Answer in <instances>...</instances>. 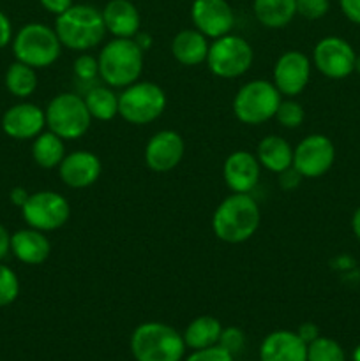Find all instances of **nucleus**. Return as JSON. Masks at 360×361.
<instances>
[{"label":"nucleus","instance_id":"1","mask_svg":"<svg viewBox=\"0 0 360 361\" xmlns=\"http://www.w3.org/2000/svg\"><path fill=\"white\" fill-rule=\"evenodd\" d=\"M261 214L251 194L233 192L219 203L212 217L214 235L224 243H244L260 228Z\"/></svg>","mask_w":360,"mask_h":361},{"label":"nucleus","instance_id":"2","mask_svg":"<svg viewBox=\"0 0 360 361\" xmlns=\"http://www.w3.org/2000/svg\"><path fill=\"white\" fill-rule=\"evenodd\" d=\"M55 32L60 42L74 51H88L101 44L106 30L102 11L90 4H73L55 20Z\"/></svg>","mask_w":360,"mask_h":361},{"label":"nucleus","instance_id":"3","mask_svg":"<svg viewBox=\"0 0 360 361\" xmlns=\"http://www.w3.org/2000/svg\"><path fill=\"white\" fill-rule=\"evenodd\" d=\"M143 53L134 39H112L97 56L99 78L112 88L136 83L143 73Z\"/></svg>","mask_w":360,"mask_h":361},{"label":"nucleus","instance_id":"4","mask_svg":"<svg viewBox=\"0 0 360 361\" xmlns=\"http://www.w3.org/2000/svg\"><path fill=\"white\" fill-rule=\"evenodd\" d=\"M131 353L136 361H180L186 353V342L169 324L150 321L133 331Z\"/></svg>","mask_w":360,"mask_h":361},{"label":"nucleus","instance_id":"5","mask_svg":"<svg viewBox=\"0 0 360 361\" xmlns=\"http://www.w3.org/2000/svg\"><path fill=\"white\" fill-rule=\"evenodd\" d=\"M13 53L18 62L34 69L53 66L62 53V42L55 28L44 23H28L13 37Z\"/></svg>","mask_w":360,"mask_h":361},{"label":"nucleus","instance_id":"6","mask_svg":"<svg viewBox=\"0 0 360 361\" xmlns=\"http://www.w3.org/2000/svg\"><path fill=\"white\" fill-rule=\"evenodd\" d=\"M46 127L66 141L85 136L90 129L92 116L85 99L73 92H62L48 102L44 109Z\"/></svg>","mask_w":360,"mask_h":361},{"label":"nucleus","instance_id":"7","mask_svg":"<svg viewBox=\"0 0 360 361\" xmlns=\"http://www.w3.org/2000/svg\"><path fill=\"white\" fill-rule=\"evenodd\" d=\"M166 92L152 81H140L119 94V115L133 126H148L164 113Z\"/></svg>","mask_w":360,"mask_h":361},{"label":"nucleus","instance_id":"8","mask_svg":"<svg viewBox=\"0 0 360 361\" xmlns=\"http://www.w3.org/2000/svg\"><path fill=\"white\" fill-rule=\"evenodd\" d=\"M282 95L274 83L265 80H253L240 87L233 99V113L247 126H261L274 118Z\"/></svg>","mask_w":360,"mask_h":361},{"label":"nucleus","instance_id":"9","mask_svg":"<svg viewBox=\"0 0 360 361\" xmlns=\"http://www.w3.org/2000/svg\"><path fill=\"white\" fill-rule=\"evenodd\" d=\"M254 60L253 46L240 35H222L208 48L207 66L214 76L235 80L251 69Z\"/></svg>","mask_w":360,"mask_h":361},{"label":"nucleus","instance_id":"10","mask_svg":"<svg viewBox=\"0 0 360 361\" xmlns=\"http://www.w3.org/2000/svg\"><path fill=\"white\" fill-rule=\"evenodd\" d=\"M20 210L28 228L39 229L42 233L64 228L71 217V204L67 197L53 190H39L30 194Z\"/></svg>","mask_w":360,"mask_h":361},{"label":"nucleus","instance_id":"11","mask_svg":"<svg viewBox=\"0 0 360 361\" xmlns=\"http://www.w3.org/2000/svg\"><path fill=\"white\" fill-rule=\"evenodd\" d=\"M334 161V143L323 134H311L304 137L293 150V168L302 178H318L325 175Z\"/></svg>","mask_w":360,"mask_h":361},{"label":"nucleus","instance_id":"12","mask_svg":"<svg viewBox=\"0 0 360 361\" xmlns=\"http://www.w3.org/2000/svg\"><path fill=\"white\" fill-rule=\"evenodd\" d=\"M355 51L341 37H325L314 46V67L332 80H342L355 71Z\"/></svg>","mask_w":360,"mask_h":361},{"label":"nucleus","instance_id":"13","mask_svg":"<svg viewBox=\"0 0 360 361\" xmlns=\"http://www.w3.org/2000/svg\"><path fill=\"white\" fill-rule=\"evenodd\" d=\"M311 78V60L299 49L282 53L272 71V83L284 97H295L307 87Z\"/></svg>","mask_w":360,"mask_h":361},{"label":"nucleus","instance_id":"14","mask_svg":"<svg viewBox=\"0 0 360 361\" xmlns=\"http://www.w3.org/2000/svg\"><path fill=\"white\" fill-rule=\"evenodd\" d=\"M191 20L194 28L208 39L228 35L235 27V13L226 0H194Z\"/></svg>","mask_w":360,"mask_h":361},{"label":"nucleus","instance_id":"15","mask_svg":"<svg viewBox=\"0 0 360 361\" xmlns=\"http://www.w3.org/2000/svg\"><path fill=\"white\" fill-rule=\"evenodd\" d=\"M184 154L186 143L176 130H159L145 147V164L155 173H168L182 162Z\"/></svg>","mask_w":360,"mask_h":361},{"label":"nucleus","instance_id":"16","mask_svg":"<svg viewBox=\"0 0 360 361\" xmlns=\"http://www.w3.org/2000/svg\"><path fill=\"white\" fill-rule=\"evenodd\" d=\"M44 109L34 102H18L11 106L2 116V130L18 141L34 140L44 130Z\"/></svg>","mask_w":360,"mask_h":361},{"label":"nucleus","instance_id":"17","mask_svg":"<svg viewBox=\"0 0 360 361\" xmlns=\"http://www.w3.org/2000/svg\"><path fill=\"white\" fill-rule=\"evenodd\" d=\"M261 164L256 155L247 150H236L226 157L222 176L232 192L251 194L260 182Z\"/></svg>","mask_w":360,"mask_h":361},{"label":"nucleus","instance_id":"18","mask_svg":"<svg viewBox=\"0 0 360 361\" xmlns=\"http://www.w3.org/2000/svg\"><path fill=\"white\" fill-rule=\"evenodd\" d=\"M102 171L101 161L88 150L71 152L59 166V176L71 189H87L94 185Z\"/></svg>","mask_w":360,"mask_h":361},{"label":"nucleus","instance_id":"19","mask_svg":"<svg viewBox=\"0 0 360 361\" xmlns=\"http://www.w3.org/2000/svg\"><path fill=\"white\" fill-rule=\"evenodd\" d=\"M260 361H307V344L296 331H272L261 342Z\"/></svg>","mask_w":360,"mask_h":361},{"label":"nucleus","instance_id":"20","mask_svg":"<svg viewBox=\"0 0 360 361\" xmlns=\"http://www.w3.org/2000/svg\"><path fill=\"white\" fill-rule=\"evenodd\" d=\"M11 252L23 264L39 267L48 261L52 254V242L39 229H20L11 235Z\"/></svg>","mask_w":360,"mask_h":361},{"label":"nucleus","instance_id":"21","mask_svg":"<svg viewBox=\"0 0 360 361\" xmlns=\"http://www.w3.org/2000/svg\"><path fill=\"white\" fill-rule=\"evenodd\" d=\"M102 20L113 37L133 39L140 32V11L131 0H109L102 9Z\"/></svg>","mask_w":360,"mask_h":361},{"label":"nucleus","instance_id":"22","mask_svg":"<svg viewBox=\"0 0 360 361\" xmlns=\"http://www.w3.org/2000/svg\"><path fill=\"white\" fill-rule=\"evenodd\" d=\"M208 37H205L196 28H186L179 32L172 41V55L179 63L187 67L200 66L207 62Z\"/></svg>","mask_w":360,"mask_h":361},{"label":"nucleus","instance_id":"23","mask_svg":"<svg viewBox=\"0 0 360 361\" xmlns=\"http://www.w3.org/2000/svg\"><path fill=\"white\" fill-rule=\"evenodd\" d=\"M256 157L261 168L279 175V173L286 171L293 166V148L284 137L270 134L258 143Z\"/></svg>","mask_w":360,"mask_h":361},{"label":"nucleus","instance_id":"24","mask_svg":"<svg viewBox=\"0 0 360 361\" xmlns=\"http://www.w3.org/2000/svg\"><path fill=\"white\" fill-rule=\"evenodd\" d=\"M256 20L267 28H284L296 16V0H254Z\"/></svg>","mask_w":360,"mask_h":361},{"label":"nucleus","instance_id":"25","mask_svg":"<svg viewBox=\"0 0 360 361\" xmlns=\"http://www.w3.org/2000/svg\"><path fill=\"white\" fill-rule=\"evenodd\" d=\"M222 334V324L214 316H200L187 324L184 331V342L186 348L191 349H207L219 344Z\"/></svg>","mask_w":360,"mask_h":361},{"label":"nucleus","instance_id":"26","mask_svg":"<svg viewBox=\"0 0 360 361\" xmlns=\"http://www.w3.org/2000/svg\"><path fill=\"white\" fill-rule=\"evenodd\" d=\"M66 140L56 136L52 130H42L32 143V159L42 169L59 168L66 157Z\"/></svg>","mask_w":360,"mask_h":361},{"label":"nucleus","instance_id":"27","mask_svg":"<svg viewBox=\"0 0 360 361\" xmlns=\"http://www.w3.org/2000/svg\"><path fill=\"white\" fill-rule=\"evenodd\" d=\"M83 99L92 118L109 122L119 115V94H115L112 87H92Z\"/></svg>","mask_w":360,"mask_h":361},{"label":"nucleus","instance_id":"28","mask_svg":"<svg viewBox=\"0 0 360 361\" xmlns=\"http://www.w3.org/2000/svg\"><path fill=\"white\" fill-rule=\"evenodd\" d=\"M6 88L18 99H27L37 90V73L23 62H13L6 71Z\"/></svg>","mask_w":360,"mask_h":361},{"label":"nucleus","instance_id":"29","mask_svg":"<svg viewBox=\"0 0 360 361\" xmlns=\"http://www.w3.org/2000/svg\"><path fill=\"white\" fill-rule=\"evenodd\" d=\"M307 361H346V356L337 342L327 337H318L307 345Z\"/></svg>","mask_w":360,"mask_h":361},{"label":"nucleus","instance_id":"30","mask_svg":"<svg viewBox=\"0 0 360 361\" xmlns=\"http://www.w3.org/2000/svg\"><path fill=\"white\" fill-rule=\"evenodd\" d=\"M275 120L281 127L284 129H296L304 123L306 118V111H304L302 104L299 101H295L293 97L282 99L281 104H279L277 111H275Z\"/></svg>","mask_w":360,"mask_h":361},{"label":"nucleus","instance_id":"31","mask_svg":"<svg viewBox=\"0 0 360 361\" xmlns=\"http://www.w3.org/2000/svg\"><path fill=\"white\" fill-rule=\"evenodd\" d=\"M20 295V281L13 268L0 263V309L16 302Z\"/></svg>","mask_w":360,"mask_h":361},{"label":"nucleus","instance_id":"32","mask_svg":"<svg viewBox=\"0 0 360 361\" xmlns=\"http://www.w3.org/2000/svg\"><path fill=\"white\" fill-rule=\"evenodd\" d=\"M73 71L76 80L80 81H94L99 76V62L95 56L83 53V55L76 56L73 63Z\"/></svg>","mask_w":360,"mask_h":361},{"label":"nucleus","instance_id":"33","mask_svg":"<svg viewBox=\"0 0 360 361\" xmlns=\"http://www.w3.org/2000/svg\"><path fill=\"white\" fill-rule=\"evenodd\" d=\"M330 9L328 0H296V14L306 20H320Z\"/></svg>","mask_w":360,"mask_h":361},{"label":"nucleus","instance_id":"34","mask_svg":"<svg viewBox=\"0 0 360 361\" xmlns=\"http://www.w3.org/2000/svg\"><path fill=\"white\" fill-rule=\"evenodd\" d=\"M244 344H246V335H244V331L240 328H222L221 338H219V345L222 349H226V351L235 356L242 351Z\"/></svg>","mask_w":360,"mask_h":361},{"label":"nucleus","instance_id":"35","mask_svg":"<svg viewBox=\"0 0 360 361\" xmlns=\"http://www.w3.org/2000/svg\"><path fill=\"white\" fill-rule=\"evenodd\" d=\"M186 361H235V356L217 344L207 349H196Z\"/></svg>","mask_w":360,"mask_h":361},{"label":"nucleus","instance_id":"36","mask_svg":"<svg viewBox=\"0 0 360 361\" xmlns=\"http://www.w3.org/2000/svg\"><path fill=\"white\" fill-rule=\"evenodd\" d=\"M339 6L349 21L360 25V0H339Z\"/></svg>","mask_w":360,"mask_h":361},{"label":"nucleus","instance_id":"37","mask_svg":"<svg viewBox=\"0 0 360 361\" xmlns=\"http://www.w3.org/2000/svg\"><path fill=\"white\" fill-rule=\"evenodd\" d=\"M13 25L11 20L7 18V14L4 11H0V49L6 48L9 42H13Z\"/></svg>","mask_w":360,"mask_h":361},{"label":"nucleus","instance_id":"38","mask_svg":"<svg viewBox=\"0 0 360 361\" xmlns=\"http://www.w3.org/2000/svg\"><path fill=\"white\" fill-rule=\"evenodd\" d=\"M39 4L42 6V9H46L48 13L59 16V14H62L64 11L69 9L74 2L73 0H39Z\"/></svg>","mask_w":360,"mask_h":361},{"label":"nucleus","instance_id":"39","mask_svg":"<svg viewBox=\"0 0 360 361\" xmlns=\"http://www.w3.org/2000/svg\"><path fill=\"white\" fill-rule=\"evenodd\" d=\"M279 176H281V180H279L281 187L282 189H288V190L295 189V187L300 183V178H302V176H300V173L296 171L293 166L289 169H286V171L279 173Z\"/></svg>","mask_w":360,"mask_h":361},{"label":"nucleus","instance_id":"40","mask_svg":"<svg viewBox=\"0 0 360 361\" xmlns=\"http://www.w3.org/2000/svg\"><path fill=\"white\" fill-rule=\"evenodd\" d=\"M296 335H299L300 338H302L304 342H306L307 345L311 344V342L316 341L318 337H321L320 335V330H318V326L314 323H304L300 324V328L296 330Z\"/></svg>","mask_w":360,"mask_h":361},{"label":"nucleus","instance_id":"41","mask_svg":"<svg viewBox=\"0 0 360 361\" xmlns=\"http://www.w3.org/2000/svg\"><path fill=\"white\" fill-rule=\"evenodd\" d=\"M28 196H30V194H28V190L25 189V187H14V189H11L9 192L11 203L18 208H21L25 203H27Z\"/></svg>","mask_w":360,"mask_h":361},{"label":"nucleus","instance_id":"42","mask_svg":"<svg viewBox=\"0 0 360 361\" xmlns=\"http://www.w3.org/2000/svg\"><path fill=\"white\" fill-rule=\"evenodd\" d=\"M9 252H11V235L7 233V229L0 224V263H2V259Z\"/></svg>","mask_w":360,"mask_h":361},{"label":"nucleus","instance_id":"43","mask_svg":"<svg viewBox=\"0 0 360 361\" xmlns=\"http://www.w3.org/2000/svg\"><path fill=\"white\" fill-rule=\"evenodd\" d=\"M133 39L136 41V44L140 46L143 51H148V49L152 48V37L147 34V32H138Z\"/></svg>","mask_w":360,"mask_h":361},{"label":"nucleus","instance_id":"44","mask_svg":"<svg viewBox=\"0 0 360 361\" xmlns=\"http://www.w3.org/2000/svg\"><path fill=\"white\" fill-rule=\"evenodd\" d=\"M352 226H353V233H355L356 238L360 240V208L355 212V215H353Z\"/></svg>","mask_w":360,"mask_h":361},{"label":"nucleus","instance_id":"45","mask_svg":"<svg viewBox=\"0 0 360 361\" xmlns=\"http://www.w3.org/2000/svg\"><path fill=\"white\" fill-rule=\"evenodd\" d=\"M353 361H360V345L355 349V353H353Z\"/></svg>","mask_w":360,"mask_h":361},{"label":"nucleus","instance_id":"46","mask_svg":"<svg viewBox=\"0 0 360 361\" xmlns=\"http://www.w3.org/2000/svg\"><path fill=\"white\" fill-rule=\"evenodd\" d=\"M355 71L360 74V56H356L355 59Z\"/></svg>","mask_w":360,"mask_h":361}]
</instances>
